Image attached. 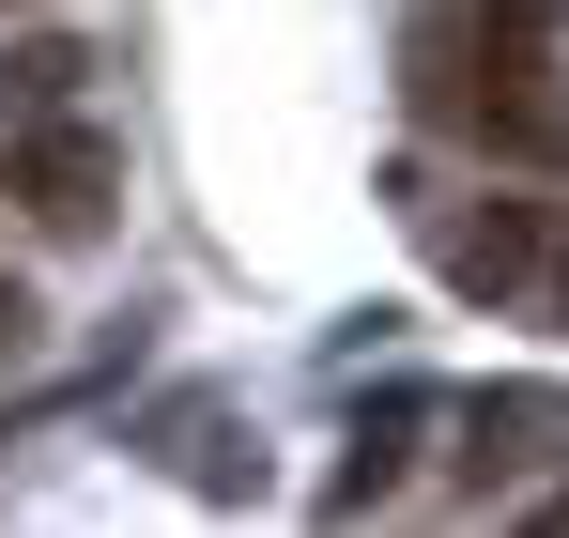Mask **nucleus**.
<instances>
[{"label":"nucleus","instance_id":"4","mask_svg":"<svg viewBox=\"0 0 569 538\" xmlns=\"http://www.w3.org/2000/svg\"><path fill=\"white\" fill-rule=\"evenodd\" d=\"M78 78H93V47H78V31H16V47H0V123L78 108Z\"/></svg>","mask_w":569,"mask_h":538},{"label":"nucleus","instance_id":"3","mask_svg":"<svg viewBox=\"0 0 569 538\" xmlns=\"http://www.w3.org/2000/svg\"><path fill=\"white\" fill-rule=\"evenodd\" d=\"M569 447V400L555 385H492V400H462V477L477 492H508L523 461H555Z\"/></svg>","mask_w":569,"mask_h":538},{"label":"nucleus","instance_id":"6","mask_svg":"<svg viewBox=\"0 0 569 538\" xmlns=\"http://www.w3.org/2000/svg\"><path fill=\"white\" fill-rule=\"evenodd\" d=\"M16 355H31V292H0V369H16Z\"/></svg>","mask_w":569,"mask_h":538},{"label":"nucleus","instance_id":"5","mask_svg":"<svg viewBox=\"0 0 569 538\" xmlns=\"http://www.w3.org/2000/svg\"><path fill=\"white\" fill-rule=\"evenodd\" d=\"M400 447H416V416L385 400L370 431H355V461H339V492H323V508H339V524H355V508H385V492H400Z\"/></svg>","mask_w":569,"mask_h":538},{"label":"nucleus","instance_id":"1","mask_svg":"<svg viewBox=\"0 0 569 538\" xmlns=\"http://www.w3.org/2000/svg\"><path fill=\"white\" fill-rule=\"evenodd\" d=\"M0 200H16L31 231H108V200H123V139H108V123H78V108L0 123Z\"/></svg>","mask_w":569,"mask_h":538},{"label":"nucleus","instance_id":"2","mask_svg":"<svg viewBox=\"0 0 569 538\" xmlns=\"http://www.w3.org/2000/svg\"><path fill=\"white\" fill-rule=\"evenodd\" d=\"M431 262H447V292L523 308V292L555 277V200H477V216H431Z\"/></svg>","mask_w":569,"mask_h":538}]
</instances>
